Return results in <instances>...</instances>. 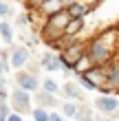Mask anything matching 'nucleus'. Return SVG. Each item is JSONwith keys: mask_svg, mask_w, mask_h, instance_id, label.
Listing matches in <instances>:
<instances>
[{"mask_svg": "<svg viewBox=\"0 0 119 121\" xmlns=\"http://www.w3.org/2000/svg\"><path fill=\"white\" fill-rule=\"evenodd\" d=\"M44 92H51V95H55V92H57V84H55L53 79H46V82H44Z\"/></svg>", "mask_w": 119, "mask_h": 121, "instance_id": "nucleus-17", "label": "nucleus"}, {"mask_svg": "<svg viewBox=\"0 0 119 121\" xmlns=\"http://www.w3.org/2000/svg\"><path fill=\"white\" fill-rule=\"evenodd\" d=\"M79 82H82V86L86 88V90H95V88H97V84L90 79V77H86V75H82V79H79Z\"/></svg>", "mask_w": 119, "mask_h": 121, "instance_id": "nucleus-16", "label": "nucleus"}, {"mask_svg": "<svg viewBox=\"0 0 119 121\" xmlns=\"http://www.w3.org/2000/svg\"><path fill=\"white\" fill-rule=\"evenodd\" d=\"M82 29V18H77V20H71L68 22V26H66V31L64 33H68V35H73V33H77Z\"/></svg>", "mask_w": 119, "mask_h": 121, "instance_id": "nucleus-15", "label": "nucleus"}, {"mask_svg": "<svg viewBox=\"0 0 119 121\" xmlns=\"http://www.w3.org/2000/svg\"><path fill=\"white\" fill-rule=\"evenodd\" d=\"M64 90H66V92H68L71 97H77L79 101H82V97H79V90L75 88V86H71V84H66V86H64Z\"/></svg>", "mask_w": 119, "mask_h": 121, "instance_id": "nucleus-19", "label": "nucleus"}, {"mask_svg": "<svg viewBox=\"0 0 119 121\" xmlns=\"http://www.w3.org/2000/svg\"><path fill=\"white\" fill-rule=\"evenodd\" d=\"M95 108H97V110H101V112H108V115H117V110H119V101H117L115 97L104 95V97H97Z\"/></svg>", "mask_w": 119, "mask_h": 121, "instance_id": "nucleus-2", "label": "nucleus"}, {"mask_svg": "<svg viewBox=\"0 0 119 121\" xmlns=\"http://www.w3.org/2000/svg\"><path fill=\"white\" fill-rule=\"evenodd\" d=\"M7 119H9V106H7V101H0V121Z\"/></svg>", "mask_w": 119, "mask_h": 121, "instance_id": "nucleus-18", "label": "nucleus"}, {"mask_svg": "<svg viewBox=\"0 0 119 121\" xmlns=\"http://www.w3.org/2000/svg\"><path fill=\"white\" fill-rule=\"evenodd\" d=\"M62 112H64L66 117H77V112H79V108L75 106L73 101H66L64 106H62Z\"/></svg>", "mask_w": 119, "mask_h": 121, "instance_id": "nucleus-13", "label": "nucleus"}, {"mask_svg": "<svg viewBox=\"0 0 119 121\" xmlns=\"http://www.w3.org/2000/svg\"><path fill=\"white\" fill-rule=\"evenodd\" d=\"M4 97H7V88H4V79L0 77V101H4Z\"/></svg>", "mask_w": 119, "mask_h": 121, "instance_id": "nucleus-22", "label": "nucleus"}, {"mask_svg": "<svg viewBox=\"0 0 119 121\" xmlns=\"http://www.w3.org/2000/svg\"><path fill=\"white\" fill-rule=\"evenodd\" d=\"M42 66H44L46 70H57V68H64V62H62L60 55H51V53H46L44 57H42Z\"/></svg>", "mask_w": 119, "mask_h": 121, "instance_id": "nucleus-6", "label": "nucleus"}, {"mask_svg": "<svg viewBox=\"0 0 119 121\" xmlns=\"http://www.w3.org/2000/svg\"><path fill=\"white\" fill-rule=\"evenodd\" d=\"M108 46L104 44V40H95L93 44H90V48H88V55H90V60H95V62H104L108 57Z\"/></svg>", "mask_w": 119, "mask_h": 121, "instance_id": "nucleus-3", "label": "nucleus"}, {"mask_svg": "<svg viewBox=\"0 0 119 121\" xmlns=\"http://www.w3.org/2000/svg\"><path fill=\"white\" fill-rule=\"evenodd\" d=\"M18 84H20V88H22V90H26V92L38 90V86H40V84H38V79H35L33 75H24V73L18 77Z\"/></svg>", "mask_w": 119, "mask_h": 121, "instance_id": "nucleus-7", "label": "nucleus"}, {"mask_svg": "<svg viewBox=\"0 0 119 121\" xmlns=\"http://www.w3.org/2000/svg\"><path fill=\"white\" fill-rule=\"evenodd\" d=\"M0 35L4 38V42H11L13 40V31H11L9 22H2V24H0Z\"/></svg>", "mask_w": 119, "mask_h": 121, "instance_id": "nucleus-14", "label": "nucleus"}, {"mask_svg": "<svg viewBox=\"0 0 119 121\" xmlns=\"http://www.w3.org/2000/svg\"><path fill=\"white\" fill-rule=\"evenodd\" d=\"M38 101H40V108H55V106H57V99H55L51 92H40Z\"/></svg>", "mask_w": 119, "mask_h": 121, "instance_id": "nucleus-8", "label": "nucleus"}, {"mask_svg": "<svg viewBox=\"0 0 119 121\" xmlns=\"http://www.w3.org/2000/svg\"><path fill=\"white\" fill-rule=\"evenodd\" d=\"M7 13H11V7L7 4V2H0V18H4Z\"/></svg>", "mask_w": 119, "mask_h": 121, "instance_id": "nucleus-20", "label": "nucleus"}, {"mask_svg": "<svg viewBox=\"0 0 119 121\" xmlns=\"http://www.w3.org/2000/svg\"><path fill=\"white\" fill-rule=\"evenodd\" d=\"M11 104H13V108H16L18 112H26V110L31 108L29 92H26V90H22V88L13 90V92H11Z\"/></svg>", "mask_w": 119, "mask_h": 121, "instance_id": "nucleus-1", "label": "nucleus"}, {"mask_svg": "<svg viewBox=\"0 0 119 121\" xmlns=\"http://www.w3.org/2000/svg\"><path fill=\"white\" fill-rule=\"evenodd\" d=\"M51 121H64V119H62L57 112H53V115H51Z\"/></svg>", "mask_w": 119, "mask_h": 121, "instance_id": "nucleus-24", "label": "nucleus"}, {"mask_svg": "<svg viewBox=\"0 0 119 121\" xmlns=\"http://www.w3.org/2000/svg\"><path fill=\"white\" fill-rule=\"evenodd\" d=\"M26 60H29V51H26L24 46L13 48V53H11V66H13V68L24 66V64H26Z\"/></svg>", "mask_w": 119, "mask_h": 121, "instance_id": "nucleus-4", "label": "nucleus"}, {"mask_svg": "<svg viewBox=\"0 0 119 121\" xmlns=\"http://www.w3.org/2000/svg\"><path fill=\"white\" fill-rule=\"evenodd\" d=\"M7 121H22V117H20V112H11Z\"/></svg>", "mask_w": 119, "mask_h": 121, "instance_id": "nucleus-23", "label": "nucleus"}, {"mask_svg": "<svg viewBox=\"0 0 119 121\" xmlns=\"http://www.w3.org/2000/svg\"><path fill=\"white\" fill-rule=\"evenodd\" d=\"M66 13L71 16V20H77V18H82L84 13H86V7H84V4H77V2H75V4H71V7L66 9Z\"/></svg>", "mask_w": 119, "mask_h": 121, "instance_id": "nucleus-9", "label": "nucleus"}, {"mask_svg": "<svg viewBox=\"0 0 119 121\" xmlns=\"http://www.w3.org/2000/svg\"><path fill=\"white\" fill-rule=\"evenodd\" d=\"M7 68H9V66H7V62H4V55L0 53V77L7 73Z\"/></svg>", "mask_w": 119, "mask_h": 121, "instance_id": "nucleus-21", "label": "nucleus"}, {"mask_svg": "<svg viewBox=\"0 0 119 121\" xmlns=\"http://www.w3.org/2000/svg\"><path fill=\"white\" fill-rule=\"evenodd\" d=\"M108 86H119V62L117 64H113L110 66V70H108Z\"/></svg>", "mask_w": 119, "mask_h": 121, "instance_id": "nucleus-10", "label": "nucleus"}, {"mask_svg": "<svg viewBox=\"0 0 119 121\" xmlns=\"http://www.w3.org/2000/svg\"><path fill=\"white\" fill-rule=\"evenodd\" d=\"M62 4V0H44L42 7H44V11H48V16H53V13H60L57 7Z\"/></svg>", "mask_w": 119, "mask_h": 121, "instance_id": "nucleus-12", "label": "nucleus"}, {"mask_svg": "<svg viewBox=\"0 0 119 121\" xmlns=\"http://www.w3.org/2000/svg\"><path fill=\"white\" fill-rule=\"evenodd\" d=\"M68 18L71 16H62V13H53L51 20H48V24H46V29L48 31H55V29H64L66 31V26H68Z\"/></svg>", "mask_w": 119, "mask_h": 121, "instance_id": "nucleus-5", "label": "nucleus"}, {"mask_svg": "<svg viewBox=\"0 0 119 121\" xmlns=\"http://www.w3.org/2000/svg\"><path fill=\"white\" fill-rule=\"evenodd\" d=\"M31 117H33V121H51V115L46 112V108H33L31 110Z\"/></svg>", "mask_w": 119, "mask_h": 121, "instance_id": "nucleus-11", "label": "nucleus"}]
</instances>
